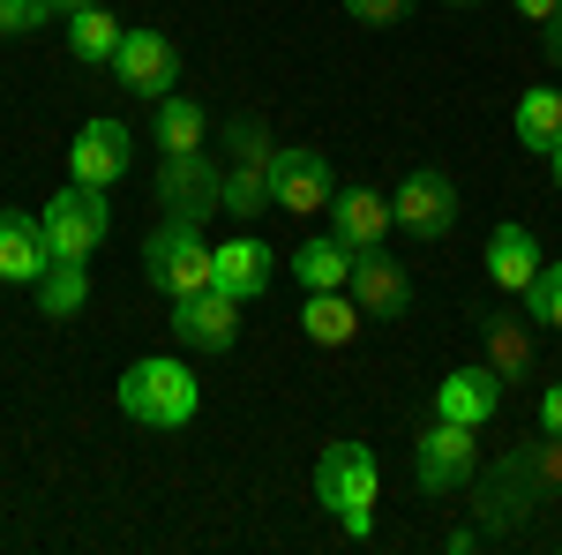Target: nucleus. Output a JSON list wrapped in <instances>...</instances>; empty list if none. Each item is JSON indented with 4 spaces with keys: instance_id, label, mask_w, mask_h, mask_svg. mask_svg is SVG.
Listing matches in <instances>:
<instances>
[{
    "instance_id": "f257e3e1",
    "label": "nucleus",
    "mask_w": 562,
    "mask_h": 555,
    "mask_svg": "<svg viewBox=\"0 0 562 555\" xmlns=\"http://www.w3.org/2000/svg\"><path fill=\"white\" fill-rule=\"evenodd\" d=\"M315 503L338 518V533L346 541H375V503H383V466H375V451L368 443H323V458H315Z\"/></svg>"
},
{
    "instance_id": "f03ea898",
    "label": "nucleus",
    "mask_w": 562,
    "mask_h": 555,
    "mask_svg": "<svg viewBox=\"0 0 562 555\" xmlns=\"http://www.w3.org/2000/svg\"><path fill=\"white\" fill-rule=\"evenodd\" d=\"M121 413L135 428H188L203 413V384L180 353H143L128 376H121Z\"/></svg>"
},
{
    "instance_id": "7ed1b4c3",
    "label": "nucleus",
    "mask_w": 562,
    "mask_h": 555,
    "mask_svg": "<svg viewBox=\"0 0 562 555\" xmlns=\"http://www.w3.org/2000/svg\"><path fill=\"white\" fill-rule=\"evenodd\" d=\"M143 278L166 300L203 293V286H211V241H203V225H188V218L150 225V233H143Z\"/></svg>"
},
{
    "instance_id": "20e7f679",
    "label": "nucleus",
    "mask_w": 562,
    "mask_h": 555,
    "mask_svg": "<svg viewBox=\"0 0 562 555\" xmlns=\"http://www.w3.org/2000/svg\"><path fill=\"white\" fill-rule=\"evenodd\" d=\"M38 225H45V241H53V256L90 263L98 248H105V233H113V203H105V188L68 180L60 196H45V203H38Z\"/></svg>"
},
{
    "instance_id": "39448f33",
    "label": "nucleus",
    "mask_w": 562,
    "mask_h": 555,
    "mask_svg": "<svg viewBox=\"0 0 562 555\" xmlns=\"http://www.w3.org/2000/svg\"><path fill=\"white\" fill-rule=\"evenodd\" d=\"M532 503H548V488H540V473H532V458H525V443H518L495 473H480V480H473L480 541H487V533H518L525 518H532Z\"/></svg>"
},
{
    "instance_id": "423d86ee",
    "label": "nucleus",
    "mask_w": 562,
    "mask_h": 555,
    "mask_svg": "<svg viewBox=\"0 0 562 555\" xmlns=\"http://www.w3.org/2000/svg\"><path fill=\"white\" fill-rule=\"evenodd\" d=\"M480 428H465V421H435L420 443H413V488L420 496H458V488H473L480 480V443H473Z\"/></svg>"
},
{
    "instance_id": "0eeeda50",
    "label": "nucleus",
    "mask_w": 562,
    "mask_h": 555,
    "mask_svg": "<svg viewBox=\"0 0 562 555\" xmlns=\"http://www.w3.org/2000/svg\"><path fill=\"white\" fill-rule=\"evenodd\" d=\"M217 203H225V166L211 158V143H203V151H166V158H158V211L166 218L203 225Z\"/></svg>"
},
{
    "instance_id": "6e6552de",
    "label": "nucleus",
    "mask_w": 562,
    "mask_h": 555,
    "mask_svg": "<svg viewBox=\"0 0 562 555\" xmlns=\"http://www.w3.org/2000/svg\"><path fill=\"white\" fill-rule=\"evenodd\" d=\"M390 218L413 241H450V225H458V180L442 166H413L397 180V196H390Z\"/></svg>"
},
{
    "instance_id": "1a4fd4ad",
    "label": "nucleus",
    "mask_w": 562,
    "mask_h": 555,
    "mask_svg": "<svg viewBox=\"0 0 562 555\" xmlns=\"http://www.w3.org/2000/svg\"><path fill=\"white\" fill-rule=\"evenodd\" d=\"M330 196H338V173H330L323 151H301V143L270 151V211L315 218V211H330Z\"/></svg>"
},
{
    "instance_id": "9d476101",
    "label": "nucleus",
    "mask_w": 562,
    "mask_h": 555,
    "mask_svg": "<svg viewBox=\"0 0 562 555\" xmlns=\"http://www.w3.org/2000/svg\"><path fill=\"white\" fill-rule=\"evenodd\" d=\"M113 84L128 90V98H150L158 106L180 84V45L166 31H150V23H135L128 38H121V53H113Z\"/></svg>"
},
{
    "instance_id": "9b49d317",
    "label": "nucleus",
    "mask_w": 562,
    "mask_h": 555,
    "mask_svg": "<svg viewBox=\"0 0 562 555\" xmlns=\"http://www.w3.org/2000/svg\"><path fill=\"white\" fill-rule=\"evenodd\" d=\"M128 166H135V129L113 113L83 121L68 143V180H83V188H113V180H128Z\"/></svg>"
},
{
    "instance_id": "f8f14e48",
    "label": "nucleus",
    "mask_w": 562,
    "mask_h": 555,
    "mask_svg": "<svg viewBox=\"0 0 562 555\" xmlns=\"http://www.w3.org/2000/svg\"><path fill=\"white\" fill-rule=\"evenodd\" d=\"M173 345L180 353H233L240 345V300L203 286V293L173 300Z\"/></svg>"
},
{
    "instance_id": "ddd939ff",
    "label": "nucleus",
    "mask_w": 562,
    "mask_h": 555,
    "mask_svg": "<svg viewBox=\"0 0 562 555\" xmlns=\"http://www.w3.org/2000/svg\"><path fill=\"white\" fill-rule=\"evenodd\" d=\"M346 293L360 300L368 323H397V315L413 308V278H405V263L390 256V248H360V256H352Z\"/></svg>"
},
{
    "instance_id": "4468645a",
    "label": "nucleus",
    "mask_w": 562,
    "mask_h": 555,
    "mask_svg": "<svg viewBox=\"0 0 562 555\" xmlns=\"http://www.w3.org/2000/svg\"><path fill=\"white\" fill-rule=\"evenodd\" d=\"M503 398H510V384L487 368V360H473V368H450L442 384H435V421H465V428H487L495 413H503Z\"/></svg>"
},
{
    "instance_id": "2eb2a0df",
    "label": "nucleus",
    "mask_w": 562,
    "mask_h": 555,
    "mask_svg": "<svg viewBox=\"0 0 562 555\" xmlns=\"http://www.w3.org/2000/svg\"><path fill=\"white\" fill-rule=\"evenodd\" d=\"M270 270H278V256L262 248L256 233H240V241H225V248H211V286H217V293H233L240 308L270 293Z\"/></svg>"
},
{
    "instance_id": "dca6fc26",
    "label": "nucleus",
    "mask_w": 562,
    "mask_h": 555,
    "mask_svg": "<svg viewBox=\"0 0 562 555\" xmlns=\"http://www.w3.org/2000/svg\"><path fill=\"white\" fill-rule=\"evenodd\" d=\"M53 241H45L38 211H0V286H38Z\"/></svg>"
},
{
    "instance_id": "f3484780",
    "label": "nucleus",
    "mask_w": 562,
    "mask_h": 555,
    "mask_svg": "<svg viewBox=\"0 0 562 555\" xmlns=\"http://www.w3.org/2000/svg\"><path fill=\"white\" fill-rule=\"evenodd\" d=\"M540 241H532V225H518V218H510V225H495V233H487V256H480V270H487V286H503V293H525V286H532V278H540Z\"/></svg>"
},
{
    "instance_id": "a211bd4d",
    "label": "nucleus",
    "mask_w": 562,
    "mask_h": 555,
    "mask_svg": "<svg viewBox=\"0 0 562 555\" xmlns=\"http://www.w3.org/2000/svg\"><path fill=\"white\" fill-rule=\"evenodd\" d=\"M390 225H397V218H390V203L375 188H338V196H330V233L346 241L352 256H360V248H383Z\"/></svg>"
},
{
    "instance_id": "6ab92c4d",
    "label": "nucleus",
    "mask_w": 562,
    "mask_h": 555,
    "mask_svg": "<svg viewBox=\"0 0 562 555\" xmlns=\"http://www.w3.org/2000/svg\"><path fill=\"white\" fill-rule=\"evenodd\" d=\"M360 323H368V315H360V300H352L346 286H330V293H307V308H301L307 345H330V353L360 338Z\"/></svg>"
},
{
    "instance_id": "aec40b11",
    "label": "nucleus",
    "mask_w": 562,
    "mask_h": 555,
    "mask_svg": "<svg viewBox=\"0 0 562 555\" xmlns=\"http://www.w3.org/2000/svg\"><path fill=\"white\" fill-rule=\"evenodd\" d=\"M31 300H38L45 323H68V315H83V300H90V263L53 256V263H45V278L31 286Z\"/></svg>"
},
{
    "instance_id": "412c9836",
    "label": "nucleus",
    "mask_w": 562,
    "mask_h": 555,
    "mask_svg": "<svg viewBox=\"0 0 562 555\" xmlns=\"http://www.w3.org/2000/svg\"><path fill=\"white\" fill-rule=\"evenodd\" d=\"M293 278H301L307 293H330V286H346L352 278V248L323 225L315 241H301V256H293Z\"/></svg>"
},
{
    "instance_id": "4be33fe9",
    "label": "nucleus",
    "mask_w": 562,
    "mask_h": 555,
    "mask_svg": "<svg viewBox=\"0 0 562 555\" xmlns=\"http://www.w3.org/2000/svg\"><path fill=\"white\" fill-rule=\"evenodd\" d=\"M487 368L503 384H525L532 376V315H487Z\"/></svg>"
},
{
    "instance_id": "5701e85b",
    "label": "nucleus",
    "mask_w": 562,
    "mask_h": 555,
    "mask_svg": "<svg viewBox=\"0 0 562 555\" xmlns=\"http://www.w3.org/2000/svg\"><path fill=\"white\" fill-rule=\"evenodd\" d=\"M510 129H518V143L532 151V158H548L562 143V90H525L518 113H510Z\"/></svg>"
},
{
    "instance_id": "b1692460",
    "label": "nucleus",
    "mask_w": 562,
    "mask_h": 555,
    "mask_svg": "<svg viewBox=\"0 0 562 555\" xmlns=\"http://www.w3.org/2000/svg\"><path fill=\"white\" fill-rule=\"evenodd\" d=\"M121 38H128V23H113L105 8H83V15H68V53H76L83 68H113Z\"/></svg>"
},
{
    "instance_id": "393cba45",
    "label": "nucleus",
    "mask_w": 562,
    "mask_h": 555,
    "mask_svg": "<svg viewBox=\"0 0 562 555\" xmlns=\"http://www.w3.org/2000/svg\"><path fill=\"white\" fill-rule=\"evenodd\" d=\"M150 143H158V151H203V143H211L203 106L180 98V90H166V98H158V129H150Z\"/></svg>"
},
{
    "instance_id": "a878e982",
    "label": "nucleus",
    "mask_w": 562,
    "mask_h": 555,
    "mask_svg": "<svg viewBox=\"0 0 562 555\" xmlns=\"http://www.w3.org/2000/svg\"><path fill=\"white\" fill-rule=\"evenodd\" d=\"M262 203H270V166H225V203H217V211L256 225Z\"/></svg>"
},
{
    "instance_id": "bb28decb",
    "label": "nucleus",
    "mask_w": 562,
    "mask_h": 555,
    "mask_svg": "<svg viewBox=\"0 0 562 555\" xmlns=\"http://www.w3.org/2000/svg\"><path fill=\"white\" fill-rule=\"evenodd\" d=\"M525 315L540 323V331H562V263H540V278L525 286Z\"/></svg>"
},
{
    "instance_id": "cd10ccee",
    "label": "nucleus",
    "mask_w": 562,
    "mask_h": 555,
    "mask_svg": "<svg viewBox=\"0 0 562 555\" xmlns=\"http://www.w3.org/2000/svg\"><path fill=\"white\" fill-rule=\"evenodd\" d=\"M217 135H225V158H233V166H270V135H262L256 113H233Z\"/></svg>"
},
{
    "instance_id": "c85d7f7f",
    "label": "nucleus",
    "mask_w": 562,
    "mask_h": 555,
    "mask_svg": "<svg viewBox=\"0 0 562 555\" xmlns=\"http://www.w3.org/2000/svg\"><path fill=\"white\" fill-rule=\"evenodd\" d=\"M38 23H60L45 0H0V38H31Z\"/></svg>"
},
{
    "instance_id": "c756f323",
    "label": "nucleus",
    "mask_w": 562,
    "mask_h": 555,
    "mask_svg": "<svg viewBox=\"0 0 562 555\" xmlns=\"http://www.w3.org/2000/svg\"><path fill=\"white\" fill-rule=\"evenodd\" d=\"M352 23H368V31H397L405 15H413V0H346Z\"/></svg>"
},
{
    "instance_id": "7c9ffc66",
    "label": "nucleus",
    "mask_w": 562,
    "mask_h": 555,
    "mask_svg": "<svg viewBox=\"0 0 562 555\" xmlns=\"http://www.w3.org/2000/svg\"><path fill=\"white\" fill-rule=\"evenodd\" d=\"M525 458H532V473H540V488L555 496V488H562V435H540V443H525Z\"/></svg>"
},
{
    "instance_id": "2f4dec72",
    "label": "nucleus",
    "mask_w": 562,
    "mask_h": 555,
    "mask_svg": "<svg viewBox=\"0 0 562 555\" xmlns=\"http://www.w3.org/2000/svg\"><path fill=\"white\" fill-rule=\"evenodd\" d=\"M540 435H562V384L540 390Z\"/></svg>"
},
{
    "instance_id": "473e14b6",
    "label": "nucleus",
    "mask_w": 562,
    "mask_h": 555,
    "mask_svg": "<svg viewBox=\"0 0 562 555\" xmlns=\"http://www.w3.org/2000/svg\"><path fill=\"white\" fill-rule=\"evenodd\" d=\"M540 53H548V60H555V68H562V8H555V15H548V23H540Z\"/></svg>"
},
{
    "instance_id": "72a5a7b5",
    "label": "nucleus",
    "mask_w": 562,
    "mask_h": 555,
    "mask_svg": "<svg viewBox=\"0 0 562 555\" xmlns=\"http://www.w3.org/2000/svg\"><path fill=\"white\" fill-rule=\"evenodd\" d=\"M510 8H518V15H525V23H548V15H555V8H562V0H510Z\"/></svg>"
},
{
    "instance_id": "f704fd0d",
    "label": "nucleus",
    "mask_w": 562,
    "mask_h": 555,
    "mask_svg": "<svg viewBox=\"0 0 562 555\" xmlns=\"http://www.w3.org/2000/svg\"><path fill=\"white\" fill-rule=\"evenodd\" d=\"M45 8H53V15L68 23V15H83V8H105V0H45Z\"/></svg>"
},
{
    "instance_id": "c9c22d12",
    "label": "nucleus",
    "mask_w": 562,
    "mask_h": 555,
    "mask_svg": "<svg viewBox=\"0 0 562 555\" xmlns=\"http://www.w3.org/2000/svg\"><path fill=\"white\" fill-rule=\"evenodd\" d=\"M548 173H555V196H562V143L548 151Z\"/></svg>"
},
{
    "instance_id": "e433bc0d",
    "label": "nucleus",
    "mask_w": 562,
    "mask_h": 555,
    "mask_svg": "<svg viewBox=\"0 0 562 555\" xmlns=\"http://www.w3.org/2000/svg\"><path fill=\"white\" fill-rule=\"evenodd\" d=\"M442 8H480V0H442Z\"/></svg>"
}]
</instances>
